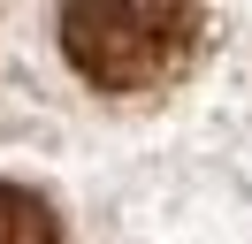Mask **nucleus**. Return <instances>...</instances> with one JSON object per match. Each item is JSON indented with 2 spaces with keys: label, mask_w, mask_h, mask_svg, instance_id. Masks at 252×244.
<instances>
[{
  "label": "nucleus",
  "mask_w": 252,
  "mask_h": 244,
  "mask_svg": "<svg viewBox=\"0 0 252 244\" xmlns=\"http://www.w3.org/2000/svg\"><path fill=\"white\" fill-rule=\"evenodd\" d=\"M62 54L99 92H160L199 54V8H184V0H77V8H62Z\"/></svg>",
  "instance_id": "1"
},
{
  "label": "nucleus",
  "mask_w": 252,
  "mask_h": 244,
  "mask_svg": "<svg viewBox=\"0 0 252 244\" xmlns=\"http://www.w3.org/2000/svg\"><path fill=\"white\" fill-rule=\"evenodd\" d=\"M0 244H62L54 229V206L23 183H0Z\"/></svg>",
  "instance_id": "2"
}]
</instances>
